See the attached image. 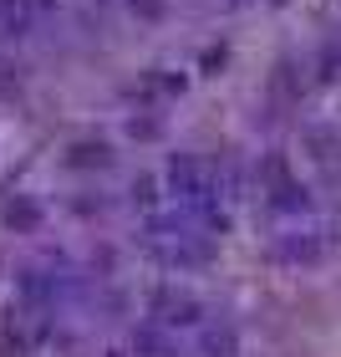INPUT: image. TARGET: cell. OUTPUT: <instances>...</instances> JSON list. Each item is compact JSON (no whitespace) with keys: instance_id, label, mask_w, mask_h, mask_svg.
I'll return each mask as SVG.
<instances>
[{"instance_id":"cell-2","label":"cell","mask_w":341,"mask_h":357,"mask_svg":"<svg viewBox=\"0 0 341 357\" xmlns=\"http://www.w3.org/2000/svg\"><path fill=\"white\" fill-rule=\"evenodd\" d=\"M67 164H72V169H107V164H112V149H107L102 138H97V143H92V138H87V143H72Z\"/></svg>"},{"instance_id":"cell-10","label":"cell","mask_w":341,"mask_h":357,"mask_svg":"<svg viewBox=\"0 0 341 357\" xmlns=\"http://www.w3.org/2000/svg\"><path fill=\"white\" fill-rule=\"evenodd\" d=\"M133 10L138 15H158V10H164V0H133Z\"/></svg>"},{"instance_id":"cell-1","label":"cell","mask_w":341,"mask_h":357,"mask_svg":"<svg viewBox=\"0 0 341 357\" xmlns=\"http://www.w3.org/2000/svg\"><path fill=\"white\" fill-rule=\"evenodd\" d=\"M199 312H204V306L193 296H184V291H158V296H153V317L164 321V327H193Z\"/></svg>"},{"instance_id":"cell-3","label":"cell","mask_w":341,"mask_h":357,"mask_svg":"<svg viewBox=\"0 0 341 357\" xmlns=\"http://www.w3.org/2000/svg\"><path fill=\"white\" fill-rule=\"evenodd\" d=\"M6 225H10V230H21V235H31L41 225V209L31 204V199H10L6 204Z\"/></svg>"},{"instance_id":"cell-5","label":"cell","mask_w":341,"mask_h":357,"mask_svg":"<svg viewBox=\"0 0 341 357\" xmlns=\"http://www.w3.org/2000/svg\"><path fill=\"white\" fill-rule=\"evenodd\" d=\"M270 204H275V209H306V189H301V184H290V178H285V184L270 194Z\"/></svg>"},{"instance_id":"cell-8","label":"cell","mask_w":341,"mask_h":357,"mask_svg":"<svg viewBox=\"0 0 341 357\" xmlns=\"http://www.w3.org/2000/svg\"><path fill=\"white\" fill-rule=\"evenodd\" d=\"M21 291H26L31 301H46V296H51V281H41L36 271H26V281H21Z\"/></svg>"},{"instance_id":"cell-11","label":"cell","mask_w":341,"mask_h":357,"mask_svg":"<svg viewBox=\"0 0 341 357\" xmlns=\"http://www.w3.org/2000/svg\"><path fill=\"white\" fill-rule=\"evenodd\" d=\"M36 6H51V0H36Z\"/></svg>"},{"instance_id":"cell-4","label":"cell","mask_w":341,"mask_h":357,"mask_svg":"<svg viewBox=\"0 0 341 357\" xmlns=\"http://www.w3.org/2000/svg\"><path fill=\"white\" fill-rule=\"evenodd\" d=\"M204 357H235V327H209L204 332Z\"/></svg>"},{"instance_id":"cell-6","label":"cell","mask_w":341,"mask_h":357,"mask_svg":"<svg viewBox=\"0 0 341 357\" xmlns=\"http://www.w3.org/2000/svg\"><path fill=\"white\" fill-rule=\"evenodd\" d=\"M280 255H285V261H316V255H321V245H316L311 235H301V240H285V245H280Z\"/></svg>"},{"instance_id":"cell-9","label":"cell","mask_w":341,"mask_h":357,"mask_svg":"<svg viewBox=\"0 0 341 357\" xmlns=\"http://www.w3.org/2000/svg\"><path fill=\"white\" fill-rule=\"evenodd\" d=\"M133 194H138V204H153V178H138Z\"/></svg>"},{"instance_id":"cell-7","label":"cell","mask_w":341,"mask_h":357,"mask_svg":"<svg viewBox=\"0 0 341 357\" xmlns=\"http://www.w3.org/2000/svg\"><path fill=\"white\" fill-rule=\"evenodd\" d=\"M133 347H138L143 357H168V342H164L158 332H148V327H143V332L133 337Z\"/></svg>"}]
</instances>
